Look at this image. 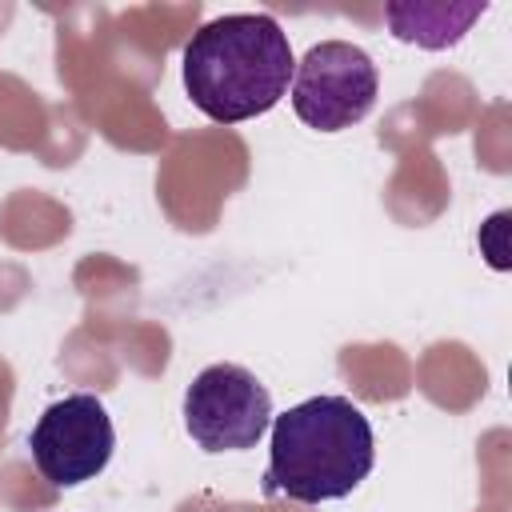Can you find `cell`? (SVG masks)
Returning a JSON list of instances; mask_svg holds the SVG:
<instances>
[{"label": "cell", "instance_id": "cell-2", "mask_svg": "<svg viewBox=\"0 0 512 512\" xmlns=\"http://www.w3.org/2000/svg\"><path fill=\"white\" fill-rule=\"evenodd\" d=\"M376 464L368 416L348 396H312L272 420V456L264 472L268 496L324 504L352 496Z\"/></svg>", "mask_w": 512, "mask_h": 512}, {"label": "cell", "instance_id": "cell-1", "mask_svg": "<svg viewBox=\"0 0 512 512\" xmlns=\"http://www.w3.org/2000/svg\"><path fill=\"white\" fill-rule=\"evenodd\" d=\"M288 32L268 12H232L200 24L184 44V92L216 124L264 116L292 84Z\"/></svg>", "mask_w": 512, "mask_h": 512}, {"label": "cell", "instance_id": "cell-3", "mask_svg": "<svg viewBox=\"0 0 512 512\" xmlns=\"http://www.w3.org/2000/svg\"><path fill=\"white\" fill-rule=\"evenodd\" d=\"M380 92V72L360 44L320 40L292 68V108L316 132L360 124Z\"/></svg>", "mask_w": 512, "mask_h": 512}, {"label": "cell", "instance_id": "cell-4", "mask_svg": "<svg viewBox=\"0 0 512 512\" xmlns=\"http://www.w3.org/2000/svg\"><path fill=\"white\" fill-rule=\"evenodd\" d=\"M184 428L204 452L256 448L272 428V396L248 368L208 364L184 392Z\"/></svg>", "mask_w": 512, "mask_h": 512}, {"label": "cell", "instance_id": "cell-6", "mask_svg": "<svg viewBox=\"0 0 512 512\" xmlns=\"http://www.w3.org/2000/svg\"><path fill=\"white\" fill-rule=\"evenodd\" d=\"M488 12L484 0H416V4H388L384 20L396 40L440 52L464 40V32Z\"/></svg>", "mask_w": 512, "mask_h": 512}, {"label": "cell", "instance_id": "cell-5", "mask_svg": "<svg viewBox=\"0 0 512 512\" xmlns=\"http://www.w3.org/2000/svg\"><path fill=\"white\" fill-rule=\"evenodd\" d=\"M36 472L56 488H76L100 476L112 460L116 432L108 408L92 392H72L48 404L28 436Z\"/></svg>", "mask_w": 512, "mask_h": 512}]
</instances>
